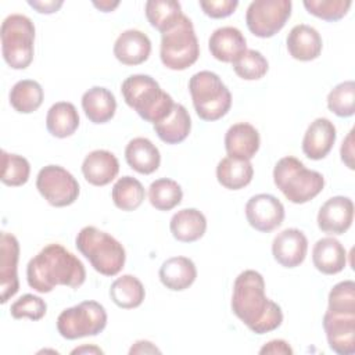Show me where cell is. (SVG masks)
Listing matches in <instances>:
<instances>
[{
	"instance_id": "cell-27",
	"label": "cell",
	"mask_w": 355,
	"mask_h": 355,
	"mask_svg": "<svg viewBox=\"0 0 355 355\" xmlns=\"http://www.w3.org/2000/svg\"><path fill=\"white\" fill-rule=\"evenodd\" d=\"M169 229L178 241L193 243L204 236L207 230V219L201 211L196 208H184L171 218Z\"/></svg>"
},
{
	"instance_id": "cell-9",
	"label": "cell",
	"mask_w": 355,
	"mask_h": 355,
	"mask_svg": "<svg viewBox=\"0 0 355 355\" xmlns=\"http://www.w3.org/2000/svg\"><path fill=\"white\" fill-rule=\"evenodd\" d=\"M105 326L107 312L97 301H83L64 309L57 318V330L67 340L97 336Z\"/></svg>"
},
{
	"instance_id": "cell-20",
	"label": "cell",
	"mask_w": 355,
	"mask_h": 355,
	"mask_svg": "<svg viewBox=\"0 0 355 355\" xmlns=\"http://www.w3.org/2000/svg\"><path fill=\"white\" fill-rule=\"evenodd\" d=\"M118 172V158L107 150H94L89 153L82 162V173L93 186H105L111 183Z\"/></svg>"
},
{
	"instance_id": "cell-32",
	"label": "cell",
	"mask_w": 355,
	"mask_h": 355,
	"mask_svg": "<svg viewBox=\"0 0 355 355\" xmlns=\"http://www.w3.org/2000/svg\"><path fill=\"white\" fill-rule=\"evenodd\" d=\"M44 98L43 87L33 79L18 80L10 90V104L21 114H31L36 111Z\"/></svg>"
},
{
	"instance_id": "cell-43",
	"label": "cell",
	"mask_w": 355,
	"mask_h": 355,
	"mask_svg": "<svg viewBox=\"0 0 355 355\" xmlns=\"http://www.w3.org/2000/svg\"><path fill=\"white\" fill-rule=\"evenodd\" d=\"M259 354L265 355V354H272V355H291L293 354V348L288 345L287 341L284 340H270L269 343H266L261 349Z\"/></svg>"
},
{
	"instance_id": "cell-2",
	"label": "cell",
	"mask_w": 355,
	"mask_h": 355,
	"mask_svg": "<svg viewBox=\"0 0 355 355\" xmlns=\"http://www.w3.org/2000/svg\"><path fill=\"white\" fill-rule=\"evenodd\" d=\"M86 270L82 261L57 243L42 248L26 266V280L37 293H50L55 286L78 288L85 283Z\"/></svg>"
},
{
	"instance_id": "cell-47",
	"label": "cell",
	"mask_w": 355,
	"mask_h": 355,
	"mask_svg": "<svg viewBox=\"0 0 355 355\" xmlns=\"http://www.w3.org/2000/svg\"><path fill=\"white\" fill-rule=\"evenodd\" d=\"M93 6L97 7L98 10H101L103 12H110L114 8H116L119 6V1H110V0H104V1H93Z\"/></svg>"
},
{
	"instance_id": "cell-23",
	"label": "cell",
	"mask_w": 355,
	"mask_h": 355,
	"mask_svg": "<svg viewBox=\"0 0 355 355\" xmlns=\"http://www.w3.org/2000/svg\"><path fill=\"white\" fill-rule=\"evenodd\" d=\"M313 266L324 275L340 273L347 265V251L334 237L319 239L312 248Z\"/></svg>"
},
{
	"instance_id": "cell-28",
	"label": "cell",
	"mask_w": 355,
	"mask_h": 355,
	"mask_svg": "<svg viewBox=\"0 0 355 355\" xmlns=\"http://www.w3.org/2000/svg\"><path fill=\"white\" fill-rule=\"evenodd\" d=\"M254 176V168L250 159L225 157L216 166L218 182L229 190H240L250 184Z\"/></svg>"
},
{
	"instance_id": "cell-3",
	"label": "cell",
	"mask_w": 355,
	"mask_h": 355,
	"mask_svg": "<svg viewBox=\"0 0 355 355\" xmlns=\"http://www.w3.org/2000/svg\"><path fill=\"white\" fill-rule=\"evenodd\" d=\"M121 93L125 103L147 122L158 123L172 111L175 103L150 75H130L122 82Z\"/></svg>"
},
{
	"instance_id": "cell-25",
	"label": "cell",
	"mask_w": 355,
	"mask_h": 355,
	"mask_svg": "<svg viewBox=\"0 0 355 355\" xmlns=\"http://www.w3.org/2000/svg\"><path fill=\"white\" fill-rule=\"evenodd\" d=\"M125 159L133 171L150 175L158 169L161 154L157 146L147 137H135L126 144Z\"/></svg>"
},
{
	"instance_id": "cell-1",
	"label": "cell",
	"mask_w": 355,
	"mask_h": 355,
	"mask_svg": "<svg viewBox=\"0 0 355 355\" xmlns=\"http://www.w3.org/2000/svg\"><path fill=\"white\" fill-rule=\"evenodd\" d=\"M233 313L255 334H265L280 327L283 312L280 305L265 294V280L257 270L241 272L233 284Z\"/></svg>"
},
{
	"instance_id": "cell-18",
	"label": "cell",
	"mask_w": 355,
	"mask_h": 355,
	"mask_svg": "<svg viewBox=\"0 0 355 355\" xmlns=\"http://www.w3.org/2000/svg\"><path fill=\"white\" fill-rule=\"evenodd\" d=\"M151 53V40L137 29L123 31L114 43V55L123 65H139L147 61Z\"/></svg>"
},
{
	"instance_id": "cell-44",
	"label": "cell",
	"mask_w": 355,
	"mask_h": 355,
	"mask_svg": "<svg viewBox=\"0 0 355 355\" xmlns=\"http://www.w3.org/2000/svg\"><path fill=\"white\" fill-rule=\"evenodd\" d=\"M340 154H341L343 162L349 169H354V130H349L347 137L343 140Z\"/></svg>"
},
{
	"instance_id": "cell-30",
	"label": "cell",
	"mask_w": 355,
	"mask_h": 355,
	"mask_svg": "<svg viewBox=\"0 0 355 355\" xmlns=\"http://www.w3.org/2000/svg\"><path fill=\"white\" fill-rule=\"evenodd\" d=\"M46 128L51 136L58 139L72 136L79 128V114L76 107L69 101H58L53 104L47 111Z\"/></svg>"
},
{
	"instance_id": "cell-10",
	"label": "cell",
	"mask_w": 355,
	"mask_h": 355,
	"mask_svg": "<svg viewBox=\"0 0 355 355\" xmlns=\"http://www.w3.org/2000/svg\"><path fill=\"white\" fill-rule=\"evenodd\" d=\"M291 7L290 0H255L245 12L247 28L258 37H272L288 21Z\"/></svg>"
},
{
	"instance_id": "cell-38",
	"label": "cell",
	"mask_w": 355,
	"mask_h": 355,
	"mask_svg": "<svg viewBox=\"0 0 355 355\" xmlns=\"http://www.w3.org/2000/svg\"><path fill=\"white\" fill-rule=\"evenodd\" d=\"M234 72L244 80H257L266 75L269 69L268 60L258 51L247 49L236 61L232 62Z\"/></svg>"
},
{
	"instance_id": "cell-17",
	"label": "cell",
	"mask_w": 355,
	"mask_h": 355,
	"mask_svg": "<svg viewBox=\"0 0 355 355\" xmlns=\"http://www.w3.org/2000/svg\"><path fill=\"white\" fill-rule=\"evenodd\" d=\"M337 137L334 123L327 118H316L302 139V151L309 159H322L333 148Z\"/></svg>"
},
{
	"instance_id": "cell-16",
	"label": "cell",
	"mask_w": 355,
	"mask_h": 355,
	"mask_svg": "<svg viewBox=\"0 0 355 355\" xmlns=\"http://www.w3.org/2000/svg\"><path fill=\"white\" fill-rule=\"evenodd\" d=\"M308 251L306 236L295 227L284 229L277 233L272 241L273 258L284 268L300 266Z\"/></svg>"
},
{
	"instance_id": "cell-5",
	"label": "cell",
	"mask_w": 355,
	"mask_h": 355,
	"mask_svg": "<svg viewBox=\"0 0 355 355\" xmlns=\"http://www.w3.org/2000/svg\"><path fill=\"white\" fill-rule=\"evenodd\" d=\"M273 182L284 197L294 204H305L315 198L324 187L320 172L305 168L295 157L280 158L273 168Z\"/></svg>"
},
{
	"instance_id": "cell-14",
	"label": "cell",
	"mask_w": 355,
	"mask_h": 355,
	"mask_svg": "<svg viewBox=\"0 0 355 355\" xmlns=\"http://www.w3.org/2000/svg\"><path fill=\"white\" fill-rule=\"evenodd\" d=\"M19 243L11 233L1 232L0 236V291L1 304H6L19 290L18 280Z\"/></svg>"
},
{
	"instance_id": "cell-45",
	"label": "cell",
	"mask_w": 355,
	"mask_h": 355,
	"mask_svg": "<svg viewBox=\"0 0 355 355\" xmlns=\"http://www.w3.org/2000/svg\"><path fill=\"white\" fill-rule=\"evenodd\" d=\"M28 4L31 7H33L37 12L40 14H53V12H57L61 6L64 4L62 0H49V1H36V0H29Z\"/></svg>"
},
{
	"instance_id": "cell-19",
	"label": "cell",
	"mask_w": 355,
	"mask_h": 355,
	"mask_svg": "<svg viewBox=\"0 0 355 355\" xmlns=\"http://www.w3.org/2000/svg\"><path fill=\"white\" fill-rule=\"evenodd\" d=\"M208 47L211 55L218 61L233 62L247 50V42L240 29L234 26H222L211 33Z\"/></svg>"
},
{
	"instance_id": "cell-12",
	"label": "cell",
	"mask_w": 355,
	"mask_h": 355,
	"mask_svg": "<svg viewBox=\"0 0 355 355\" xmlns=\"http://www.w3.org/2000/svg\"><path fill=\"white\" fill-rule=\"evenodd\" d=\"M245 218L255 230L269 233L283 223L284 207L272 194H255L245 204Z\"/></svg>"
},
{
	"instance_id": "cell-33",
	"label": "cell",
	"mask_w": 355,
	"mask_h": 355,
	"mask_svg": "<svg viewBox=\"0 0 355 355\" xmlns=\"http://www.w3.org/2000/svg\"><path fill=\"white\" fill-rule=\"evenodd\" d=\"M182 6L175 0H148L146 3V17L153 28L165 33L182 18Z\"/></svg>"
},
{
	"instance_id": "cell-7",
	"label": "cell",
	"mask_w": 355,
	"mask_h": 355,
	"mask_svg": "<svg viewBox=\"0 0 355 355\" xmlns=\"http://www.w3.org/2000/svg\"><path fill=\"white\" fill-rule=\"evenodd\" d=\"M1 54L12 69H25L33 60L35 25L22 14L8 15L0 28Z\"/></svg>"
},
{
	"instance_id": "cell-22",
	"label": "cell",
	"mask_w": 355,
	"mask_h": 355,
	"mask_svg": "<svg viewBox=\"0 0 355 355\" xmlns=\"http://www.w3.org/2000/svg\"><path fill=\"white\" fill-rule=\"evenodd\" d=\"M259 144L258 130L247 122L232 125L225 135V148L230 157L251 159L258 153Z\"/></svg>"
},
{
	"instance_id": "cell-29",
	"label": "cell",
	"mask_w": 355,
	"mask_h": 355,
	"mask_svg": "<svg viewBox=\"0 0 355 355\" xmlns=\"http://www.w3.org/2000/svg\"><path fill=\"white\" fill-rule=\"evenodd\" d=\"M157 136L166 144L182 143L191 130V118L182 104H175L171 114L161 122L154 123Z\"/></svg>"
},
{
	"instance_id": "cell-39",
	"label": "cell",
	"mask_w": 355,
	"mask_h": 355,
	"mask_svg": "<svg viewBox=\"0 0 355 355\" xmlns=\"http://www.w3.org/2000/svg\"><path fill=\"white\" fill-rule=\"evenodd\" d=\"M351 4V0H304V7L309 14L329 22L341 19Z\"/></svg>"
},
{
	"instance_id": "cell-11",
	"label": "cell",
	"mask_w": 355,
	"mask_h": 355,
	"mask_svg": "<svg viewBox=\"0 0 355 355\" xmlns=\"http://www.w3.org/2000/svg\"><path fill=\"white\" fill-rule=\"evenodd\" d=\"M36 189L53 207L73 204L79 196V183L71 172L60 165L43 166L36 178Z\"/></svg>"
},
{
	"instance_id": "cell-13",
	"label": "cell",
	"mask_w": 355,
	"mask_h": 355,
	"mask_svg": "<svg viewBox=\"0 0 355 355\" xmlns=\"http://www.w3.org/2000/svg\"><path fill=\"white\" fill-rule=\"evenodd\" d=\"M323 329L331 351L338 355L355 354V313H334L326 311Z\"/></svg>"
},
{
	"instance_id": "cell-40",
	"label": "cell",
	"mask_w": 355,
	"mask_h": 355,
	"mask_svg": "<svg viewBox=\"0 0 355 355\" xmlns=\"http://www.w3.org/2000/svg\"><path fill=\"white\" fill-rule=\"evenodd\" d=\"M327 311L334 313H355V283L344 280L337 283L329 293Z\"/></svg>"
},
{
	"instance_id": "cell-36",
	"label": "cell",
	"mask_w": 355,
	"mask_h": 355,
	"mask_svg": "<svg viewBox=\"0 0 355 355\" xmlns=\"http://www.w3.org/2000/svg\"><path fill=\"white\" fill-rule=\"evenodd\" d=\"M1 182L6 186L18 187L28 182L31 175V165L29 161L18 154L7 153L6 150L1 151Z\"/></svg>"
},
{
	"instance_id": "cell-8",
	"label": "cell",
	"mask_w": 355,
	"mask_h": 355,
	"mask_svg": "<svg viewBox=\"0 0 355 355\" xmlns=\"http://www.w3.org/2000/svg\"><path fill=\"white\" fill-rule=\"evenodd\" d=\"M198 55L200 44L193 22L183 14L178 24L161 36V61L169 69L183 71L191 67Z\"/></svg>"
},
{
	"instance_id": "cell-41",
	"label": "cell",
	"mask_w": 355,
	"mask_h": 355,
	"mask_svg": "<svg viewBox=\"0 0 355 355\" xmlns=\"http://www.w3.org/2000/svg\"><path fill=\"white\" fill-rule=\"evenodd\" d=\"M47 311V304L43 298L33 294H24L11 304L10 313L14 319L29 318L31 320H40Z\"/></svg>"
},
{
	"instance_id": "cell-48",
	"label": "cell",
	"mask_w": 355,
	"mask_h": 355,
	"mask_svg": "<svg viewBox=\"0 0 355 355\" xmlns=\"http://www.w3.org/2000/svg\"><path fill=\"white\" fill-rule=\"evenodd\" d=\"M103 354V351L94 345H83V347H79V348H75L72 349L71 354Z\"/></svg>"
},
{
	"instance_id": "cell-31",
	"label": "cell",
	"mask_w": 355,
	"mask_h": 355,
	"mask_svg": "<svg viewBox=\"0 0 355 355\" xmlns=\"http://www.w3.org/2000/svg\"><path fill=\"white\" fill-rule=\"evenodd\" d=\"M112 302L122 309H133L141 305L146 297L143 283L133 275H122L110 287Z\"/></svg>"
},
{
	"instance_id": "cell-24",
	"label": "cell",
	"mask_w": 355,
	"mask_h": 355,
	"mask_svg": "<svg viewBox=\"0 0 355 355\" xmlns=\"http://www.w3.org/2000/svg\"><path fill=\"white\" fill-rule=\"evenodd\" d=\"M197 277L194 262L187 257H172L164 261L159 268L161 283L172 291L189 288Z\"/></svg>"
},
{
	"instance_id": "cell-34",
	"label": "cell",
	"mask_w": 355,
	"mask_h": 355,
	"mask_svg": "<svg viewBox=\"0 0 355 355\" xmlns=\"http://www.w3.org/2000/svg\"><path fill=\"white\" fill-rule=\"evenodd\" d=\"M144 196L146 191L140 180L129 175L119 178L111 190V198L115 207L122 211L137 209L141 205Z\"/></svg>"
},
{
	"instance_id": "cell-21",
	"label": "cell",
	"mask_w": 355,
	"mask_h": 355,
	"mask_svg": "<svg viewBox=\"0 0 355 355\" xmlns=\"http://www.w3.org/2000/svg\"><path fill=\"white\" fill-rule=\"evenodd\" d=\"M290 55L298 61H312L322 53V37L319 32L305 24L291 28L286 39Z\"/></svg>"
},
{
	"instance_id": "cell-26",
	"label": "cell",
	"mask_w": 355,
	"mask_h": 355,
	"mask_svg": "<svg viewBox=\"0 0 355 355\" xmlns=\"http://www.w3.org/2000/svg\"><path fill=\"white\" fill-rule=\"evenodd\" d=\"M82 108L90 122L105 123L115 115L116 100L108 89L93 86L83 93Z\"/></svg>"
},
{
	"instance_id": "cell-6",
	"label": "cell",
	"mask_w": 355,
	"mask_h": 355,
	"mask_svg": "<svg viewBox=\"0 0 355 355\" xmlns=\"http://www.w3.org/2000/svg\"><path fill=\"white\" fill-rule=\"evenodd\" d=\"M189 92L197 115L204 121H218L232 107V94L219 75L200 71L189 80Z\"/></svg>"
},
{
	"instance_id": "cell-42",
	"label": "cell",
	"mask_w": 355,
	"mask_h": 355,
	"mask_svg": "<svg viewBox=\"0 0 355 355\" xmlns=\"http://www.w3.org/2000/svg\"><path fill=\"white\" fill-rule=\"evenodd\" d=\"M202 11L211 18H226L234 12L239 6L237 0H201L198 1Z\"/></svg>"
},
{
	"instance_id": "cell-35",
	"label": "cell",
	"mask_w": 355,
	"mask_h": 355,
	"mask_svg": "<svg viewBox=\"0 0 355 355\" xmlns=\"http://www.w3.org/2000/svg\"><path fill=\"white\" fill-rule=\"evenodd\" d=\"M183 198L182 187L178 182L161 178L154 180L148 187L150 204L158 211H171L180 204Z\"/></svg>"
},
{
	"instance_id": "cell-46",
	"label": "cell",
	"mask_w": 355,
	"mask_h": 355,
	"mask_svg": "<svg viewBox=\"0 0 355 355\" xmlns=\"http://www.w3.org/2000/svg\"><path fill=\"white\" fill-rule=\"evenodd\" d=\"M155 352L159 354L161 351L151 341H147V340L136 341L129 349V354H155Z\"/></svg>"
},
{
	"instance_id": "cell-15",
	"label": "cell",
	"mask_w": 355,
	"mask_h": 355,
	"mask_svg": "<svg viewBox=\"0 0 355 355\" xmlns=\"http://www.w3.org/2000/svg\"><path fill=\"white\" fill-rule=\"evenodd\" d=\"M354 220V202L344 196L329 198L318 212V226L327 234H344Z\"/></svg>"
},
{
	"instance_id": "cell-4",
	"label": "cell",
	"mask_w": 355,
	"mask_h": 355,
	"mask_svg": "<svg viewBox=\"0 0 355 355\" xmlns=\"http://www.w3.org/2000/svg\"><path fill=\"white\" fill-rule=\"evenodd\" d=\"M75 245L89 259L94 270L104 276L118 275L126 261L123 245L107 232L94 226H85L79 230Z\"/></svg>"
},
{
	"instance_id": "cell-37",
	"label": "cell",
	"mask_w": 355,
	"mask_h": 355,
	"mask_svg": "<svg viewBox=\"0 0 355 355\" xmlns=\"http://www.w3.org/2000/svg\"><path fill=\"white\" fill-rule=\"evenodd\" d=\"M327 107L340 118L352 116L355 112V82L345 80L334 86L327 94Z\"/></svg>"
}]
</instances>
